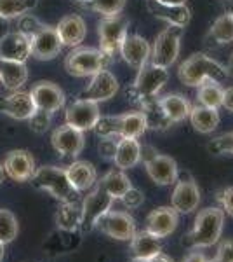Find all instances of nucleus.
Wrapping results in <instances>:
<instances>
[{"label":"nucleus","mask_w":233,"mask_h":262,"mask_svg":"<svg viewBox=\"0 0 233 262\" xmlns=\"http://www.w3.org/2000/svg\"><path fill=\"white\" fill-rule=\"evenodd\" d=\"M177 77L181 84L188 88H198L205 81L223 82L228 79L226 69L214 58L207 56L204 53L192 54L188 60H185L177 69Z\"/></svg>","instance_id":"f257e3e1"},{"label":"nucleus","mask_w":233,"mask_h":262,"mask_svg":"<svg viewBox=\"0 0 233 262\" xmlns=\"http://www.w3.org/2000/svg\"><path fill=\"white\" fill-rule=\"evenodd\" d=\"M224 227V212L221 208H204L197 213L192 231L186 234L183 245L192 248H207L219 242Z\"/></svg>","instance_id":"f03ea898"},{"label":"nucleus","mask_w":233,"mask_h":262,"mask_svg":"<svg viewBox=\"0 0 233 262\" xmlns=\"http://www.w3.org/2000/svg\"><path fill=\"white\" fill-rule=\"evenodd\" d=\"M148 129L146 116L141 111L120 116H101L94 131L99 138H139Z\"/></svg>","instance_id":"7ed1b4c3"},{"label":"nucleus","mask_w":233,"mask_h":262,"mask_svg":"<svg viewBox=\"0 0 233 262\" xmlns=\"http://www.w3.org/2000/svg\"><path fill=\"white\" fill-rule=\"evenodd\" d=\"M169 81V69H162V67L151 65L146 63L141 67L134 79L133 86L127 88L125 95L139 107L150 103V101L157 100V95L162 91V88Z\"/></svg>","instance_id":"20e7f679"},{"label":"nucleus","mask_w":233,"mask_h":262,"mask_svg":"<svg viewBox=\"0 0 233 262\" xmlns=\"http://www.w3.org/2000/svg\"><path fill=\"white\" fill-rule=\"evenodd\" d=\"M30 180H32L35 189L47 191L50 196H54L61 203H73L79 198V192L70 184L65 168H59V166L37 168Z\"/></svg>","instance_id":"39448f33"},{"label":"nucleus","mask_w":233,"mask_h":262,"mask_svg":"<svg viewBox=\"0 0 233 262\" xmlns=\"http://www.w3.org/2000/svg\"><path fill=\"white\" fill-rule=\"evenodd\" d=\"M112 56L94 48H73L65 58V70L73 77H92L101 70H108Z\"/></svg>","instance_id":"423d86ee"},{"label":"nucleus","mask_w":233,"mask_h":262,"mask_svg":"<svg viewBox=\"0 0 233 262\" xmlns=\"http://www.w3.org/2000/svg\"><path fill=\"white\" fill-rule=\"evenodd\" d=\"M185 28L176 25H167L159 35L155 37L150 53V63L162 69H171L176 63L181 51V39Z\"/></svg>","instance_id":"0eeeda50"},{"label":"nucleus","mask_w":233,"mask_h":262,"mask_svg":"<svg viewBox=\"0 0 233 262\" xmlns=\"http://www.w3.org/2000/svg\"><path fill=\"white\" fill-rule=\"evenodd\" d=\"M141 161L145 163L146 173L157 185H172L179 177L177 163L171 156L159 154L153 147H141Z\"/></svg>","instance_id":"6e6552de"},{"label":"nucleus","mask_w":233,"mask_h":262,"mask_svg":"<svg viewBox=\"0 0 233 262\" xmlns=\"http://www.w3.org/2000/svg\"><path fill=\"white\" fill-rule=\"evenodd\" d=\"M129 33V19L122 14L103 18L97 25V39H99V49L108 56H115L120 49L122 40Z\"/></svg>","instance_id":"1a4fd4ad"},{"label":"nucleus","mask_w":233,"mask_h":262,"mask_svg":"<svg viewBox=\"0 0 233 262\" xmlns=\"http://www.w3.org/2000/svg\"><path fill=\"white\" fill-rule=\"evenodd\" d=\"M113 200L112 196L105 191L101 185H96L94 191H91L84 198L82 201V224H80V231L86 234L91 232L97 226V221L103 217L105 213L112 210Z\"/></svg>","instance_id":"9d476101"},{"label":"nucleus","mask_w":233,"mask_h":262,"mask_svg":"<svg viewBox=\"0 0 233 262\" xmlns=\"http://www.w3.org/2000/svg\"><path fill=\"white\" fill-rule=\"evenodd\" d=\"M200 205V189L190 175L177 177L171 194V206L177 213H192Z\"/></svg>","instance_id":"9b49d317"},{"label":"nucleus","mask_w":233,"mask_h":262,"mask_svg":"<svg viewBox=\"0 0 233 262\" xmlns=\"http://www.w3.org/2000/svg\"><path fill=\"white\" fill-rule=\"evenodd\" d=\"M107 236L118 242H131L136 234V221L125 212H115L110 210L97 221V226Z\"/></svg>","instance_id":"f8f14e48"},{"label":"nucleus","mask_w":233,"mask_h":262,"mask_svg":"<svg viewBox=\"0 0 233 262\" xmlns=\"http://www.w3.org/2000/svg\"><path fill=\"white\" fill-rule=\"evenodd\" d=\"M30 46H32V56L40 61L54 60L63 49L56 27H50V25H42L32 35Z\"/></svg>","instance_id":"ddd939ff"},{"label":"nucleus","mask_w":233,"mask_h":262,"mask_svg":"<svg viewBox=\"0 0 233 262\" xmlns=\"http://www.w3.org/2000/svg\"><path fill=\"white\" fill-rule=\"evenodd\" d=\"M99 117H101L99 103L91 101V100H82V98L73 101V103L66 108V114H65L66 124L80 131L94 129Z\"/></svg>","instance_id":"4468645a"},{"label":"nucleus","mask_w":233,"mask_h":262,"mask_svg":"<svg viewBox=\"0 0 233 262\" xmlns=\"http://www.w3.org/2000/svg\"><path fill=\"white\" fill-rule=\"evenodd\" d=\"M117 93H118V79L110 70H101L92 75L91 82L84 88L79 98L101 103V101L112 100Z\"/></svg>","instance_id":"2eb2a0df"},{"label":"nucleus","mask_w":233,"mask_h":262,"mask_svg":"<svg viewBox=\"0 0 233 262\" xmlns=\"http://www.w3.org/2000/svg\"><path fill=\"white\" fill-rule=\"evenodd\" d=\"M33 101H35L37 111H44L49 114H54L58 111H61L66 103V96L65 91L58 86V84L50 82V81H40L30 91Z\"/></svg>","instance_id":"dca6fc26"},{"label":"nucleus","mask_w":233,"mask_h":262,"mask_svg":"<svg viewBox=\"0 0 233 262\" xmlns=\"http://www.w3.org/2000/svg\"><path fill=\"white\" fill-rule=\"evenodd\" d=\"M50 143H53L54 150L66 158H77L80 152L84 150L86 145V138H84V131L75 129L65 122L63 126H58L53 131L50 137Z\"/></svg>","instance_id":"f3484780"},{"label":"nucleus","mask_w":233,"mask_h":262,"mask_svg":"<svg viewBox=\"0 0 233 262\" xmlns=\"http://www.w3.org/2000/svg\"><path fill=\"white\" fill-rule=\"evenodd\" d=\"M120 53L122 60L133 69H141L146 63H150V53L151 46L145 37L138 35V33H127L125 39L120 44Z\"/></svg>","instance_id":"a211bd4d"},{"label":"nucleus","mask_w":233,"mask_h":262,"mask_svg":"<svg viewBox=\"0 0 233 262\" xmlns=\"http://www.w3.org/2000/svg\"><path fill=\"white\" fill-rule=\"evenodd\" d=\"M2 166L4 171H6V177H9L14 182H28L37 170L32 152L23 149L11 150L4 159Z\"/></svg>","instance_id":"6ab92c4d"},{"label":"nucleus","mask_w":233,"mask_h":262,"mask_svg":"<svg viewBox=\"0 0 233 262\" xmlns=\"http://www.w3.org/2000/svg\"><path fill=\"white\" fill-rule=\"evenodd\" d=\"M37 111L35 101L27 91H12L9 96H0V114L18 121H28Z\"/></svg>","instance_id":"aec40b11"},{"label":"nucleus","mask_w":233,"mask_h":262,"mask_svg":"<svg viewBox=\"0 0 233 262\" xmlns=\"http://www.w3.org/2000/svg\"><path fill=\"white\" fill-rule=\"evenodd\" d=\"M177 224H179V213L172 206H159L148 213L146 231L162 239L176 231Z\"/></svg>","instance_id":"412c9836"},{"label":"nucleus","mask_w":233,"mask_h":262,"mask_svg":"<svg viewBox=\"0 0 233 262\" xmlns=\"http://www.w3.org/2000/svg\"><path fill=\"white\" fill-rule=\"evenodd\" d=\"M56 32L59 35V40H61L63 48H79L84 42L87 35V25L84 21L82 16L79 14H68L65 18L59 19Z\"/></svg>","instance_id":"4be33fe9"},{"label":"nucleus","mask_w":233,"mask_h":262,"mask_svg":"<svg viewBox=\"0 0 233 262\" xmlns=\"http://www.w3.org/2000/svg\"><path fill=\"white\" fill-rule=\"evenodd\" d=\"M32 56V46L30 40L21 32H7L0 39V58L18 63H27Z\"/></svg>","instance_id":"5701e85b"},{"label":"nucleus","mask_w":233,"mask_h":262,"mask_svg":"<svg viewBox=\"0 0 233 262\" xmlns=\"http://www.w3.org/2000/svg\"><path fill=\"white\" fill-rule=\"evenodd\" d=\"M148 11L155 16L157 19H162L167 25H176V27L186 28L192 19V9L188 4H181V6H165L159 4L155 0H146Z\"/></svg>","instance_id":"b1692460"},{"label":"nucleus","mask_w":233,"mask_h":262,"mask_svg":"<svg viewBox=\"0 0 233 262\" xmlns=\"http://www.w3.org/2000/svg\"><path fill=\"white\" fill-rule=\"evenodd\" d=\"M157 105H159L162 116L169 121L171 126L186 121L190 116V111H192L190 101L183 95H177V93H171V95L157 98Z\"/></svg>","instance_id":"393cba45"},{"label":"nucleus","mask_w":233,"mask_h":262,"mask_svg":"<svg viewBox=\"0 0 233 262\" xmlns=\"http://www.w3.org/2000/svg\"><path fill=\"white\" fill-rule=\"evenodd\" d=\"M131 253H133V259L138 262H146L153 259L159 253H162L160 238L150 234L146 229L139 232L136 231V234L131 238Z\"/></svg>","instance_id":"a878e982"},{"label":"nucleus","mask_w":233,"mask_h":262,"mask_svg":"<svg viewBox=\"0 0 233 262\" xmlns=\"http://www.w3.org/2000/svg\"><path fill=\"white\" fill-rule=\"evenodd\" d=\"M66 170L70 184L77 192H86L91 187H94L97 182V171L94 164L89 161H73Z\"/></svg>","instance_id":"bb28decb"},{"label":"nucleus","mask_w":233,"mask_h":262,"mask_svg":"<svg viewBox=\"0 0 233 262\" xmlns=\"http://www.w3.org/2000/svg\"><path fill=\"white\" fill-rule=\"evenodd\" d=\"M112 159L118 170H131L141 161V143L138 138H118Z\"/></svg>","instance_id":"cd10ccee"},{"label":"nucleus","mask_w":233,"mask_h":262,"mask_svg":"<svg viewBox=\"0 0 233 262\" xmlns=\"http://www.w3.org/2000/svg\"><path fill=\"white\" fill-rule=\"evenodd\" d=\"M28 81V69L24 63L0 58V82L9 91H18Z\"/></svg>","instance_id":"c85d7f7f"},{"label":"nucleus","mask_w":233,"mask_h":262,"mask_svg":"<svg viewBox=\"0 0 233 262\" xmlns=\"http://www.w3.org/2000/svg\"><path fill=\"white\" fill-rule=\"evenodd\" d=\"M190 122H192L193 129L198 131L200 135H209L219 126V112L216 108L204 107V105H195L190 111L188 116Z\"/></svg>","instance_id":"c756f323"},{"label":"nucleus","mask_w":233,"mask_h":262,"mask_svg":"<svg viewBox=\"0 0 233 262\" xmlns=\"http://www.w3.org/2000/svg\"><path fill=\"white\" fill-rule=\"evenodd\" d=\"M207 44L211 46H228L233 42V16L231 11L223 12L213 23L205 35Z\"/></svg>","instance_id":"7c9ffc66"},{"label":"nucleus","mask_w":233,"mask_h":262,"mask_svg":"<svg viewBox=\"0 0 233 262\" xmlns=\"http://www.w3.org/2000/svg\"><path fill=\"white\" fill-rule=\"evenodd\" d=\"M96 184L101 185V187H103L105 191L112 196L113 201L120 200V198L124 196L131 187H133V182H131L129 177L125 175V171L118 170V168L110 170L107 175H105L99 182H96Z\"/></svg>","instance_id":"2f4dec72"},{"label":"nucleus","mask_w":233,"mask_h":262,"mask_svg":"<svg viewBox=\"0 0 233 262\" xmlns=\"http://www.w3.org/2000/svg\"><path fill=\"white\" fill-rule=\"evenodd\" d=\"M56 224L61 231L75 232L80 229L82 224V206L77 201L73 203H63L61 208L56 213Z\"/></svg>","instance_id":"473e14b6"},{"label":"nucleus","mask_w":233,"mask_h":262,"mask_svg":"<svg viewBox=\"0 0 233 262\" xmlns=\"http://www.w3.org/2000/svg\"><path fill=\"white\" fill-rule=\"evenodd\" d=\"M223 93L224 90L221 88V82L205 81L197 88V101L198 105H204V107L218 111L223 105Z\"/></svg>","instance_id":"72a5a7b5"},{"label":"nucleus","mask_w":233,"mask_h":262,"mask_svg":"<svg viewBox=\"0 0 233 262\" xmlns=\"http://www.w3.org/2000/svg\"><path fill=\"white\" fill-rule=\"evenodd\" d=\"M37 0H0V18L16 19L35 9Z\"/></svg>","instance_id":"f704fd0d"},{"label":"nucleus","mask_w":233,"mask_h":262,"mask_svg":"<svg viewBox=\"0 0 233 262\" xmlns=\"http://www.w3.org/2000/svg\"><path fill=\"white\" fill-rule=\"evenodd\" d=\"M18 232H19V224L18 219L14 217V213L9 212V210L0 208V243L9 245L11 242H14L18 238Z\"/></svg>","instance_id":"c9c22d12"},{"label":"nucleus","mask_w":233,"mask_h":262,"mask_svg":"<svg viewBox=\"0 0 233 262\" xmlns=\"http://www.w3.org/2000/svg\"><path fill=\"white\" fill-rule=\"evenodd\" d=\"M125 2L127 0H89L86 7L97 12V14H101L103 18H110V16L122 14Z\"/></svg>","instance_id":"e433bc0d"},{"label":"nucleus","mask_w":233,"mask_h":262,"mask_svg":"<svg viewBox=\"0 0 233 262\" xmlns=\"http://www.w3.org/2000/svg\"><path fill=\"white\" fill-rule=\"evenodd\" d=\"M207 149L216 156H223V154L233 156V131L231 133H224V135L216 137L213 142H209Z\"/></svg>","instance_id":"4c0bfd02"},{"label":"nucleus","mask_w":233,"mask_h":262,"mask_svg":"<svg viewBox=\"0 0 233 262\" xmlns=\"http://www.w3.org/2000/svg\"><path fill=\"white\" fill-rule=\"evenodd\" d=\"M50 121H53V114L44 112V111H35V112H33V116L28 119L30 129H32L33 133L42 135V133H45V131L49 129Z\"/></svg>","instance_id":"58836bf2"},{"label":"nucleus","mask_w":233,"mask_h":262,"mask_svg":"<svg viewBox=\"0 0 233 262\" xmlns=\"http://www.w3.org/2000/svg\"><path fill=\"white\" fill-rule=\"evenodd\" d=\"M18 19H19V21H18V32L23 33V35L27 37L28 40L32 39L33 33H35V32L42 27V25H44L42 21L37 19L33 14H28V12H27V14H23V16H21V18H18Z\"/></svg>","instance_id":"ea45409f"},{"label":"nucleus","mask_w":233,"mask_h":262,"mask_svg":"<svg viewBox=\"0 0 233 262\" xmlns=\"http://www.w3.org/2000/svg\"><path fill=\"white\" fill-rule=\"evenodd\" d=\"M120 201L124 203L125 208H139V206L143 205V201H145V194L136 187H131L129 191L120 198Z\"/></svg>","instance_id":"a19ab883"},{"label":"nucleus","mask_w":233,"mask_h":262,"mask_svg":"<svg viewBox=\"0 0 233 262\" xmlns=\"http://www.w3.org/2000/svg\"><path fill=\"white\" fill-rule=\"evenodd\" d=\"M218 201L221 203L223 212L228 213L230 217H233V187L223 189V191L218 194Z\"/></svg>","instance_id":"79ce46f5"},{"label":"nucleus","mask_w":233,"mask_h":262,"mask_svg":"<svg viewBox=\"0 0 233 262\" xmlns=\"http://www.w3.org/2000/svg\"><path fill=\"white\" fill-rule=\"evenodd\" d=\"M216 257H218L221 262H233V239L231 238L219 243Z\"/></svg>","instance_id":"37998d69"},{"label":"nucleus","mask_w":233,"mask_h":262,"mask_svg":"<svg viewBox=\"0 0 233 262\" xmlns=\"http://www.w3.org/2000/svg\"><path fill=\"white\" fill-rule=\"evenodd\" d=\"M117 140L118 138H101L99 152L105 156V158H113V154H115V147H117Z\"/></svg>","instance_id":"c03bdc74"},{"label":"nucleus","mask_w":233,"mask_h":262,"mask_svg":"<svg viewBox=\"0 0 233 262\" xmlns=\"http://www.w3.org/2000/svg\"><path fill=\"white\" fill-rule=\"evenodd\" d=\"M223 108H226V111L233 112V86L228 88V90H224L223 93Z\"/></svg>","instance_id":"a18cd8bd"},{"label":"nucleus","mask_w":233,"mask_h":262,"mask_svg":"<svg viewBox=\"0 0 233 262\" xmlns=\"http://www.w3.org/2000/svg\"><path fill=\"white\" fill-rule=\"evenodd\" d=\"M183 262H209V259L202 252H190L183 259Z\"/></svg>","instance_id":"49530a36"},{"label":"nucleus","mask_w":233,"mask_h":262,"mask_svg":"<svg viewBox=\"0 0 233 262\" xmlns=\"http://www.w3.org/2000/svg\"><path fill=\"white\" fill-rule=\"evenodd\" d=\"M146 262H174V260H172L171 257L164 255V253H159L157 257H153V259H150V260H146Z\"/></svg>","instance_id":"de8ad7c7"},{"label":"nucleus","mask_w":233,"mask_h":262,"mask_svg":"<svg viewBox=\"0 0 233 262\" xmlns=\"http://www.w3.org/2000/svg\"><path fill=\"white\" fill-rule=\"evenodd\" d=\"M159 4H165V6H181V4H186V0H155Z\"/></svg>","instance_id":"09e8293b"},{"label":"nucleus","mask_w":233,"mask_h":262,"mask_svg":"<svg viewBox=\"0 0 233 262\" xmlns=\"http://www.w3.org/2000/svg\"><path fill=\"white\" fill-rule=\"evenodd\" d=\"M226 74H228V77H233V51H231V54H230V58H228V63H226Z\"/></svg>","instance_id":"8fccbe9b"},{"label":"nucleus","mask_w":233,"mask_h":262,"mask_svg":"<svg viewBox=\"0 0 233 262\" xmlns=\"http://www.w3.org/2000/svg\"><path fill=\"white\" fill-rule=\"evenodd\" d=\"M7 33V19L0 18V39Z\"/></svg>","instance_id":"3c124183"},{"label":"nucleus","mask_w":233,"mask_h":262,"mask_svg":"<svg viewBox=\"0 0 233 262\" xmlns=\"http://www.w3.org/2000/svg\"><path fill=\"white\" fill-rule=\"evenodd\" d=\"M4 180H6V171H4V166H2V163H0V185L4 184Z\"/></svg>","instance_id":"603ef678"},{"label":"nucleus","mask_w":233,"mask_h":262,"mask_svg":"<svg viewBox=\"0 0 233 262\" xmlns=\"http://www.w3.org/2000/svg\"><path fill=\"white\" fill-rule=\"evenodd\" d=\"M4 255H6V245H2V243H0V262H2Z\"/></svg>","instance_id":"864d4df0"},{"label":"nucleus","mask_w":233,"mask_h":262,"mask_svg":"<svg viewBox=\"0 0 233 262\" xmlns=\"http://www.w3.org/2000/svg\"><path fill=\"white\" fill-rule=\"evenodd\" d=\"M209 262H221V260H219L218 257H214V259H209Z\"/></svg>","instance_id":"5fc2aeb1"},{"label":"nucleus","mask_w":233,"mask_h":262,"mask_svg":"<svg viewBox=\"0 0 233 262\" xmlns=\"http://www.w3.org/2000/svg\"><path fill=\"white\" fill-rule=\"evenodd\" d=\"M75 2H79V4H87L89 0H75Z\"/></svg>","instance_id":"6e6d98bb"},{"label":"nucleus","mask_w":233,"mask_h":262,"mask_svg":"<svg viewBox=\"0 0 233 262\" xmlns=\"http://www.w3.org/2000/svg\"><path fill=\"white\" fill-rule=\"evenodd\" d=\"M231 16H233V11H231Z\"/></svg>","instance_id":"4d7b16f0"}]
</instances>
